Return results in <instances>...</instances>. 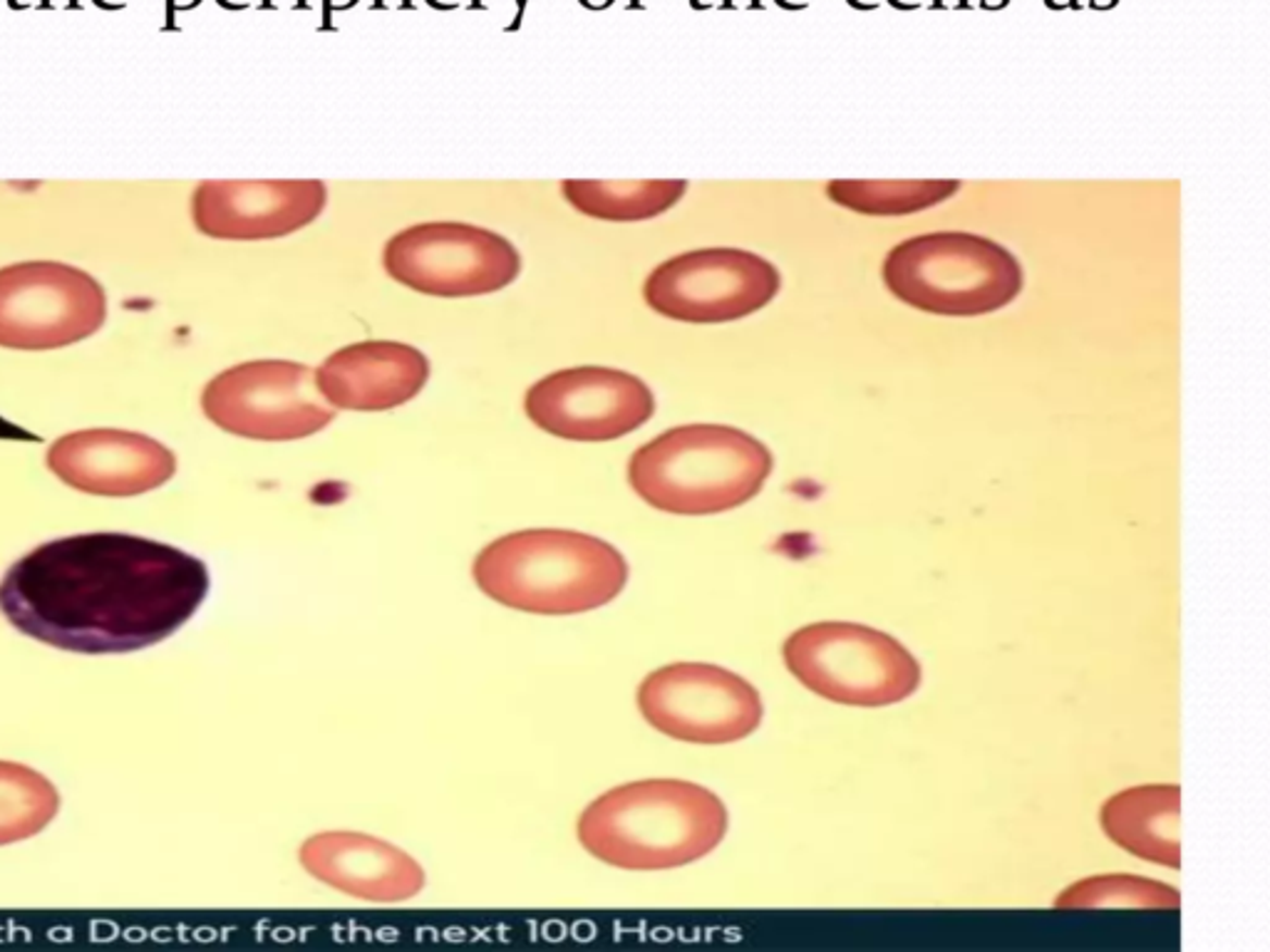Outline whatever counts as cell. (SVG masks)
I'll return each mask as SVG.
<instances>
[{
  "label": "cell",
  "instance_id": "7402d4cb",
  "mask_svg": "<svg viewBox=\"0 0 1270 952\" xmlns=\"http://www.w3.org/2000/svg\"><path fill=\"white\" fill-rule=\"evenodd\" d=\"M581 3L589 5V8H606L613 3V0H581Z\"/></svg>",
  "mask_w": 1270,
  "mask_h": 952
},
{
  "label": "cell",
  "instance_id": "7a4b0ae2",
  "mask_svg": "<svg viewBox=\"0 0 1270 952\" xmlns=\"http://www.w3.org/2000/svg\"><path fill=\"white\" fill-rule=\"evenodd\" d=\"M713 791L682 779L630 781L599 796L579 818L581 846L624 870H670L705 858L727 833Z\"/></svg>",
  "mask_w": 1270,
  "mask_h": 952
},
{
  "label": "cell",
  "instance_id": "7c38bea8",
  "mask_svg": "<svg viewBox=\"0 0 1270 952\" xmlns=\"http://www.w3.org/2000/svg\"><path fill=\"white\" fill-rule=\"evenodd\" d=\"M523 412L539 430L568 442H613L655 415L653 390L626 370L583 364L541 378L527 390Z\"/></svg>",
  "mask_w": 1270,
  "mask_h": 952
},
{
  "label": "cell",
  "instance_id": "44dd1931",
  "mask_svg": "<svg viewBox=\"0 0 1270 952\" xmlns=\"http://www.w3.org/2000/svg\"><path fill=\"white\" fill-rule=\"evenodd\" d=\"M1176 888L1136 876H1097L1070 886L1057 898V907H1179Z\"/></svg>",
  "mask_w": 1270,
  "mask_h": 952
},
{
  "label": "cell",
  "instance_id": "603a6c76",
  "mask_svg": "<svg viewBox=\"0 0 1270 952\" xmlns=\"http://www.w3.org/2000/svg\"><path fill=\"white\" fill-rule=\"evenodd\" d=\"M331 3H333L335 8H345V5H353L355 0H331Z\"/></svg>",
  "mask_w": 1270,
  "mask_h": 952
},
{
  "label": "cell",
  "instance_id": "8992f818",
  "mask_svg": "<svg viewBox=\"0 0 1270 952\" xmlns=\"http://www.w3.org/2000/svg\"><path fill=\"white\" fill-rule=\"evenodd\" d=\"M787 670L829 702L888 707L909 700L921 684V665L899 640L847 620L812 622L781 645Z\"/></svg>",
  "mask_w": 1270,
  "mask_h": 952
},
{
  "label": "cell",
  "instance_id": "8fae6325",
  "mask_svg": "<svg viewBox=\"0 0 1270 952\" xmlns=\"http://www.w3.org/2000/svg\"><path fill=\"white\" fill-rule=\"evenodd\" d=\"M645 722L670 740L732 744L762 725L760 692L740 675L707 663H673L638 688Z\"/></svg>",
  "mask_w": 1270,
  "mask_h": 952
},
{
  "label": "cell",
  "instance_id": "9a60e30c",
  "mask_svg": "<svg viewBox=\"0 0 1270 952\" xmlns=\"http://www.w3.org/2000/svg\"><path fill=\"white\" fill-rule=\"evenodd\" d=\"M313 372L318 393L333 409L385 412L422 393L430 360L407 343L362 341L328 355Z\"/></svg>",
  "mask_w": 1270,
  "mask_h": 952
},
{
  "label": "cell",
  "instance_id": "ac0fdd59",
  "mask_svg": "<svg viewBox=\"0 0 1270 952\" xmlns=\"http://www.w3.org/2000/svg\"><path fill=\"white\" fill-rule=\"evenodd\" d=\"M688 191V182L658 180V182H562L564 199L583 217L613 221V224H636V221L655 219L673 209Z\"/></svg>",
  "mask_w": 1270,
  "mask_h": 952
},
{
  "label": "cell",
  "instance_id": "30bf717a",
  "mask_svg": "<svg viewBox=\"0 0 1270 952\" xmlns=\"http://www.w3.org/2000/svg\"><path fill=\"white\" fill-rule=\"evenodd\" d=\"M779 288L781 275L767 258L744 248H700L655 265L643 298L663 318L715 325L757 313Z\"/></svg>",
  "mask_w": 1270,
  "mask_h": 952
},
{
  "label": "cell",
  "instance_id": "3957f363",
  "mask_svg": "<svg viewBox=\"0 0 1270 952\" xmlns=\"http://www.w3.org/2000/svg\"><path fill=\"white\" fill-rule=\"evenodd\" d=\"M472 573L486 598L531 616L603 608L628 583L618 548L568 529H527L496 539L479 551Z\"/></svg>",
  "mask_w": 1270,
  "mask_h": 952
},
{
  "label": "cell",
  "instance_id": "277c9868",
  "mask_svg": "<svg viewBox=\"0 0 1270 952\" xmlns=\"http://www.w3.org/2000/svg\"><path fill=\"white\" fill-rule=\"evenodd\" d=\"M775 457L750 432L730 424H682L633 452L628 484L653 509L713 516L752 502Z\"/></svg>",
  "mask_w": 1270,
  "mask_h": 952
},
{
  "label": "cell",
  "instance_id": "ba28073f",
  "mask_svg": "<svg viewBox=\"0 0 1270 952\" xmlns=\"http://www.w3.org/2000/svg\"><path fill=\"white\" fill-rule=\"evenodd\" d=\"M201 409L219 430L254 442L306 440L335 420L313 368L296 360H248L219 372L201 390Z\"/></svg>",
  "mask_w": 1270,
  "mask_h": 952
},
{
  "label": "cell",
  "instance_id": "5bb4252c",
  "mask_svg": "<svg viewBox=\"0 0 1270 952\" xmlns=\"http://www.w3.org/2000/svg\"><path fill=\"white\" fill-rule=\"evenodd\" d=\"M328 207V186L300 182H201L192 191V221L219 242H269L306 228Z\"/></svg>",
  "mask_w": 1270,
  "mask_h": 952
},
{
  "label": "cell",
  "instance_id": "e0dca14e",
  "mask_svg": "<svg viewBox=\"0 0 1270 952\" xmlns=\"http://www.w3.org/2000/svg\"><path fill=\"white\" fill-rule=\"evenodd\" d=\"M1099 824L1117 846L1136 858L1181 868V787L1142 784L1109 796Z\"/></svg>",
  "mask_w": 1270,
  "mask_h": 952
},
{
  "label": "cell",
  "instance_id": "cb8c5ba5",
  "mask_svg": "<svg viewBox=\"0 0 1270 952\" xmlns=\"http://www.w3.org/2000/svg\"><path fill=\"white\" fill-rule=\"evenodd\" d=\"M176 3H180V5H192L194 0H176Z\"/></svg>",
  "mask_w": 1270,
  "mask_h": 952
},
{
  "label": "cell",
  "instance_id": "4fadbf2b",
  "mask_svg": "<svg viewBox=\"0 0 1270 952\" xmlns=\"http://www.w3.org/2000/svg\"><path fill=\"white\" fill-rule=\"evenodd\" d=\"M46 465L75 492L130 499L164 486L176 474V454L149 434L93 426L52 442Z\"/></svg>",
  "mask_w": 1270,
  "mask_h": 952
},
{
  "label": "cell",
  "instance_id": "52a82bcc",
  "mask_svg": "<svg viewBox=\"0 0 1270 952\" xmlns=\"http://www.w3.org/2000/svg\"><path fill=\"white\" fill-rule=\"evenodd\" d=\"M383 269L399 286L432 298H477L519 279L509 238L465 221H428L387 238Z\"/></svg>",
  "mask_w": 1270,
  "mask_h": 952
},
{
  "label": "cell",
  "instance_id": "2e32d148",
  "mask_svg": "<svg viewBox=\"0 0 1270 952\" xmlns=\"http://www.w3.org/2000/svg\"><path fill=\"white\" fill-rule=\"evenodd\" d=\"M298 856L316 880L360 901L403 903L424 888V870L410 853L368 833H316Z\"/></svg>",
  "mask_w": 1270,
  "mask_h": 952
},
{
  "label": "cell",
  "instance_id": "ffe728a7",
  "mask_svg": "<svg viewBox=\"0 0 1270 952\" xmlns=\"http://www.w3.org/2000/svg\"><path fill=\"white\" fill-rule=\"evenodd\" d=\"M961 189V182H829L827 197L866 217H905L936 207Z\"/></svg>",
  "mask_w": 1270,
  "mask_h": 952
},
{
  "label": "cell",
  "instance_id": "6da1fadb",
  "mask_svg": "<svg viewBox=\"0 0 1270 952\" xmlns=\"http://www.w3.org/2000/svg\"><path fill=\"white\" fill-rule=\"evenodd\" d=\"M211 589L186 551L132 533H77L21 556L0 578V613L17 633L77 655L164 643Z\"/></svg>",
  "mask_w": 1270,
  "mask_h": 952
},
{
  "label": "cell",
  "instance_id": "5b68a950",
  "mask_svg": "<svg viewBox=\"0 0 1270 952\" xmlns=\"http://www.w3.org/2000/svg\"><path fill=\"white\" fill-rule=\"evenodd\" d=\"M893 298L930 316L975 318L1010 306L1025 275L1006 246L963 231L905 238L884 258Z\"/></svg>",
  "mask_w": 1270,
  "mask_h": 952
},
{
  "label": "cell",
  "instance_id": "9c48e42d",
  "mask_svg": "<svg viewBox=\"0 0 1270 952\" xmlns=\"http://www.w3.org/2000/svg\"><path fill=\"white\" fill-rule=\"evenodd\" d=\"M108 320L100 281L62 261L0 269V348L60 350L93 337Z\"/></svg>",
  "mask_w": 1270,
  "mask_h": 952
},
{
  "label": "cell",
  "instance_id": "d6986e66",
  "mask_svg": "<svg viewBox=\"0 0 1270 952\" xmlns=\"http://www.w3.org/2000/svg\"><path fill=\"white\" fill-rule=\"evenodd\" d=\"M60 814V791L38 769L0 759V846L35 839Z\"/></svg>",
  "mask_w": 1270,
  "mask_h": 952
}]
</instances>
